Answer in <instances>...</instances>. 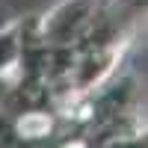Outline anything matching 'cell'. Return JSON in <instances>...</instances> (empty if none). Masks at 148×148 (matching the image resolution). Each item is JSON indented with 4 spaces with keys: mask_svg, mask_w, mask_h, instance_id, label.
<instances>
[{
    "mask_svg": "<svg viewBox=\"0 0 148 148\" xmlns=\"http://www.w3.org/2000/svg\"><path fill=\"white\" fill-rule=\"evenodd\" d=\"M51 130V121H47L45 116H27L21 121V133L24 136H42V133Z\"/></svg>",
    "mask_w": 148,
    "mask_h": 148,
    "instance_id": "cell-1",
    "label": "cell"
}]
</instances>
